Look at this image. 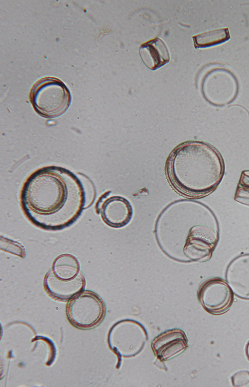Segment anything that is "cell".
Here are the masks:
<instances>
[{
    "label": "cell",
    "instance_id": "1",
    "mask_svg": "<svg viewBox=\"0 0 249 387\" xmlns=\"http://www.w3.org/2000/svg\"><path fill=\"white\" fill-rule=\"evenodd\" d=\"M86 193L72 172L49 166L32 173L21 189L20 202L27 219L46 231L63 230L79 218L85 208Z\"/></svg>",
    "mask_w": 249,
    "mask_h": 387
},
{
    "label": "cell",
    "instance_id": "2",
    "mask_svg": "<svg viewBox=\"0 0 249 387\" xmlns=\"http://www.w3.org/2000/svg\"><path fill=\"white\" fill-rule=\"evenodd\" d=\"M224 171L219 152L210 144L196 141L175 148L166 165L167 177L174 189L193 198L204 197L214 191Z\"/></svg>",
    "mask_w": 249,
    "mask_h": 387
},
{
    "label": "cell",
    "instance_id": "3",
    "mask_svg": "<svg viewBox=\"0 0 249 387\" xmlns=\"http://www.w3.org/2000/svg\"><path fill=\"white\" fill-rule=\"evenodd\" d=\"M30 101L36 113L46 118H54L64 114L71 102L70 92L64 83L53 77L37 81L29 93Z\"/></svg>",
    "mask_w": 249,
    "mask_h": 387
},
{
    "label": "cell",
    "instance_id": "4",
    "mask_svg": "<svg viewBox=\"0 0 249 387\" xmlns=\"http://www.w3.org/2000/svg\"><path fill=\"white\" fill-rule=\"evenodd\" d=\"M147 333L139 323L124 320L116 323L110 329L108 342L110 349L118 358V368L122 358L134 357L143 349Z\"/></svg>",
    "mask_w": 249,
    "mask_h": 387
},
{
    "label": "cell",
    "instance_id": "5",
    "mask_svg": "<svg viewBox=\"0 0 249 387\" xmlns=\"http://www.w3.org/2000/svg\"><path fill=\"white\" fill-rule=\"evenodd\" d=\"M106 313L105 304L95 293L83 291L69 300L66 313L74 327L83 330L95 328L103 321Z\"/></svg>",
    "mask_w": 249,
    "mask_h": 387
},
{
    "label": "cell",
    "instance_id": "6",
    "mask_svg": "<svg viewBox=\"0 0 249 387\" xmlns=\"http://www.w3.org/2000/svg\"><path fill=\"white\" fill-rule=\"evenodd\" d=\"M197 296L203 308L214 315L227 312L234 301L232 289L220 278H212L203 282L198 289Z\"/></svg>",
    "mask_w": 249,
    "mask_h": 387
},
{
    "label": "cell",
    "instance_id": "7",
    "mask_svg": "<svg viewBox=\"0 0 249 387\" xmlns=\"http://www.w3.org/2000/svg\"><path fill=\"white\" fill-rule=\"evenodd\" d=\"M96 209L103 221L113 228L124 227L132 216V208L129 202L120 196L103 197L97 202Z\"/></svg>",
    "mask_w": 249,
    "mask_h": 387
},
{
    "label": "cell",
    "instance_id": "8",
    "mask_svg": "<svg viewBox=\"0 0 249 387\" xmlns=\"http://www.w3.org/2000/svg\"><path fill=\"white\" fill-rule=\"evenodd\" d=\"M185 333L180 329L166 331L155 337L151 343L154 355L164 362L180 354L188 347Z\"/></svg>",
    "mask_w": 249,
    "mask_h": 387
},
{
    "label": "cell",
    "instance_id": "9",
    "mask_svg": "<svg viewBox=\"0 0 249 387\" xmlns=\"http://www.w3.org/2000/svg\"><path fill=\"white\" fill-rule=\"evenodd\" d=\"M85 279L82 274L77 278L68 279L55 276L49 270L43 281L45 291L54 299L66 301L84 291Z\"/></svg>",
    "mask_w": 249,
    "mask_h": 387
},
{
    "label": "cell",
    "instance_id": "10",
    "mask_svg": "<svg viewBox=\"0 0 249 387\" xmlns=\"http://www.w3.org/2000/svg\"><path fill=\"white\" fill-rule=\"evenodd\" d=\"M187 240L184 249L190 248L191 259L206 261L210 259L218 240V233L212 229L196 226Z\"/></svg>",
    "mask_w": 249,
    "mask_h": 387
},
{
    "label": "cell",
    "instance_id": "11",
    "mask_svg": "<svg viewBox=\"0 0 249 387\" xmlns=\"http://www.w3.org/2000/svg\"><path fill=\"white\" fill-rule=\"evenodd\" d=\"M139 53L145 65L152 70L158 69L170 60L168 49L164 42L159 38L142 44Z\"/></svg>",
    "mask_w": 249,
    "mask_h": 387
},
{
    "label": "cell",
    "instance_id": "12",
    "mask_svg": "<svg viewBox=\"0 0 249 387\" xmlns=\"http://www.w3.org/2000/svg\"><path fill=\"white\" fill-rule=\"evenodd\" d=\"M50 270L55 276L60 278L74 279L83 274L77 258L70 254L57 256Z\"/></svg>",
    "mask_w": 249,
    "mask_h": 387
},
{
    "label": "cell",
    "instance_id": "13",
    "mask_svg": "<svg viewBox=\"0 0 249 387\" xmlns=\"http://www.w3.org/2000/svg\"><path fill=\"white\" fill-rule=\"evenodd\" d=\"M230 38V32L227 27L206 31L193 36L196 48L214 46L223 43Z\"/></svg>",
    "mask_w": 249,
    "mask_h": 387
},
{
    "label": "cell",
    "instance_id": "14",
    "mask_svg": "<svg viewBox=\"0 0 249 387\" xmlns=\"http://www.w3.org/2000/svg\"><path fill=\"white\" fill-rule=\"evenodd\" d=\"M234 199L241 204L249 206V170L242 171Z\"/></svg>",
    "mask_w": 249,
    "mask_h": 387
},
{
    "label": "cell",
    "instance_id": "15",
    "mask_svg": "<svg viewBox=\"0 0 249 387\" xmlns=\"http://www.w3.org/2000/svg\"><path fill=\"white\" fill-rule=\"evenodd\" d=\"M233 386H244L249 383V372L243 371L235 374L231 378Z\"/></svg>",
    "mask_w": 249,
    "mask_h": 387
}]
</instances>
